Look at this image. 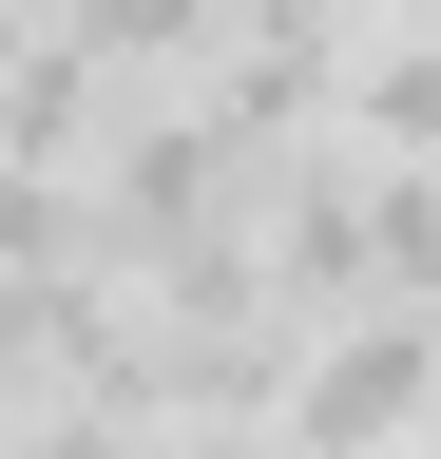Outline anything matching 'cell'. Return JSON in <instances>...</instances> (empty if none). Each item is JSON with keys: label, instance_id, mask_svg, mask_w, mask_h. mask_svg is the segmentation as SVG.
I'll list each match as a JSON object with an SVG mask.
<instances>
[{"label": "cell", "instance_id": "cell-3", "mask_svg": "<svg viewBox=\"0 0 441 459\" xmlns=\"http://www.w3.org/2000/svg\"><path fill=\"white\" fill-rule=\"evenodd\" d=\"M346 20H441V0H346Z\"/></svg>", "mask_w": 441, "mask_h": 459}, {"label": "cell", "instance_id": "cell-4", "mask_svg": "<svg viewBox=\"0 0 441 459\" xmlns=\"http://www.w3.org/2000/svg\"><path fill=\"white\" fill-rule=\"evenodd\" d=\"M0 459H20V421H0Z\"/></svg>", "mask_w": 441, "mask_h": 459}, {"label": "cell", "instance_id": "cell-1", "mask_svg": "<svg viewBox=\"0 0 441 459\" xmlns=\"http://www.w3.org/2000/svg\"><path fill=\"white\" fill-rule=\"evenodd\" d=\"M422 421H441V325H403V307L307 325L288 383H269V440L288 459H422Z\"/></svg>", "mask_w": 441, "mask_h": 459}, {"label": "cell", "instance_id": "cell-2", "mask_svg": "<svg viewBox=\"0 0 441 459\" xmlns=\"http://www.w3.org/2000/svg\"><path fill=\"white\" fill-rule=\"evenodd\" d=\"M20 57H39V20H20V0H0V77H20Z\"/></svg>", "mask_w": 441, "mask_h": 459}]
</instances>
